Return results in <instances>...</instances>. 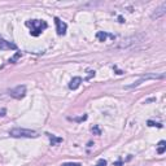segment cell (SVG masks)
Segmentation results:
<instances>
[{
  "mask_svg": "<svg viewBox=\"0 0 166 166\" xmlns=\"http://www.w3.org/2000/svg\"><path fill=\"white\" fill-rule=\"evenodd\" d=\"M26 26L30 28V34L32 37H39V35L43 32V30L47 29V22L42 20H31L26 22Z\"/></svg>",
  "mask_w": 166,
  "mask_h": 166,
  "instance_id": "cell-1",
  "label": "cell"
},
{
  "mask_svg": "<svg viewBox=\"0 0 166 166\" xmlns=\"http://www.w3.org/2000/svg\"><path fill=\"white\" fill-rule=\"evenodd\" d=\"M144 39H146V35H144V34L132 35V37L122 39V40H121L119 43L116 46V48H118V49H122V48H129L131 46H135V44H138V43H141Z\"/></svg>",
  "mask_w": 166,
  "mask_h": 166,
  "instance_id": "cell-2",
  "label": "cell"
},
{
  "mask_svg": "<svg viewBox=\"0 0 166 166\" xmlns=\"http://www.w3.org/2000/svg\"><path fill=\"white\" fill-rule=\"evenodd\" d=\"M9 135H11L12 138H37L38 136V132L34 131V130L16 127V129H12L11 130Z\"/></svg>",
  "mask_w": 166,
  "mask_h": 166,
  "instance_id": "cell-3",
  "label": "cell"
},
{
  "mask_svg": "<svg viewBox=\"0 0 166 166\" xmlns=\"http://www.w3.org/2000/svg\"><path fill=\"white\" fill-rule=\"evenodd\" d=\"M165 75L164 74H148V75H143V77L140 78V79H138L136 82H134L132 84H130V86H126L125 88L126 90H130V88H135V87L140 86L143 82H146L148 79H164Z\"/></svg>",
  "mask_w": 166,
  "mask_h": 166,
  "instance_id": "cell-4",
  "label": "cell"
},
{
  "mask_svg": "<svg viewBox=\"0 0 166 166\" xmlns=\"http://www.w3.org/2000/svg\"><path fill=\"white\" fill-rule=\"evenodd\" d=\"M9 95L12 96L13 99H17V100H20V99H22L23 96L26 95V87L23 86H17L14 87V88H12L9 91Z\"/></svg>",
  "mask_w": 166,
  "mask_h": 166,
  "instance_id": "cell-5",
  "label": "cell"
},
{
  "mask_svg": "<svg viewBox=\"0 0 166 166\" xmlns=\"http://www.w3.org/2000/svg\"><path fill=\"white\" fill-rule=\"evenodd\" d=\"M55 23H56V31H57V34H59V35H65L66 29H68L66 23L62 22V21L60 20L59 17H55Z\"/></svg>",
  "mask_w": 166,
  "mask_h": 166,
  "instance_id": "cell-6",
  "label": "cell"
},
{
  "mask_svg": "<svg viewBox=\"0 0 166 166\" xmlns=\"http://www.w3.org/2000/svg\"><path fill=\"white\" fill-rule=\"evenodd\" d=\"M17 46L13 43H11V42L5 40V39L0 38V49L3 51H11V49H16Z\"/></svg>",
  "mask_w": 166,
  "mask_h": 166,
  "instance_id": "cell-7",
  "label": "cell"
},
{
  "mask_svg": "<svg viewBox=\"0 0 166 166\" xmlns=\"http://www.w3.org/2000/svg\"><path fill=\"white\" fill-rule=\"evenodd\" d=\"M166 13V3H162L161 5H160L158 8H157V9L153 12V14H152V18L153 20H157V18H160V17H162L164 16V14Z\"/></svg>",
  "mask_w": 166,
  "mask_h": 166,
  "instance_id": "cell-8",
  "label": "cell"
},
{
  "mask_svg": "<svg viewBox=\"0 0 166 166\" xmlns=\"http://www.w3.org/2000/svg\"><path fill=\"white\" fill-rule=\"evenodd\" d=\"M81 83H82V78L81 77H74L73 79L70 81V83H69V88L70 90H77L78 87L81 86Z\"/></svg>",
  "mask_w": 166,
  "mask_h": 166,
  "instance_id": "cell-9",
  "label": "cell"
},
{
  "mask_svg": "<svg viewBox=\"0 0 166 166\" xmlns=\"http://www.w3.org/2000/svg\"><path fill=\"white\" fill-rule=\"evenodd\" d=\"M47 135H48V138H49L52 146H56V144H59V143H61V141H62L61 138H57V136H55V135H52V134H47Z\"/></svg>",
  "mask_w": 166,
  "mask_h": 166,
  "instance_id": "cell-10",
  "label": "cell"
},
{
  "mask_svg": "<svg viewBox=\"0 0 166 166\" xmlns=\"http://www.w3.org/2000/svg\"><path fill=\"white\" fill-rule=\"evenodd\" d=\"M166 150V141L165 140H161L158 143V148H157V153H160V155H162Z\"/></svg>",
  "mask_w": 166,
  "mask_h": 166,
  "instance_id": "cell-11",
  "label": "cell"
},
{
  "mask_svg": "<svg viewBox=\"0 0 166 166\" xmlns=\"http://www.w3.org/2000/svg\"><path fill=\"white\" fill-rule=\"evenodd\" d=\"M96 38H97L99 42H105L107 40V38H108V34L107 32H104V31H99L97 34H96Z\"/></svg>",
  "mask_w": 166,
  "mask_h": 166,
  "instance_id": "cell-12",
  "label": "cell"
},
{
  "mask_svg": "<svg viewBox=\"0 0 166 166\" xmlns=\"http://www.w3.org/2000/svg\"><path fill=\"white\" fill-rule=\"evenodd\" d=\"M20 57H21V52H17L16 55H14L13 57H12V59H9V62H11V64H14V62H16L17 60L20 59Z\"/></svg>",
  "mask_w": 166,
  "mask_h": 166,
  "instance_id": "cell-13",
  "label": "cell"
},
{
  "mask_svg": "<svg viewBox=\"0 0 166 166\" xmlns=\"http://www.w3.org/2000/svg\"><path fill=\"white\" fill-rule=\"evenodd\" d=\"M148 126H150V127H153V126H157V127H160V129L162 127V125H161V123L153 122V121H148Z\"/></svg>",
  "mask_w": 166,
  "mask_h": 166,
  "instance_id": "cell-14",
  "label": "cell"
},
{
  "mask_svg": "<svg viewBox=\"0 0 166 166\" xmlns=\"http://www.w3.org/2000/svg\"><path fill=\"white\" fill-rule=\"evenodd\" d=\"M61 166H81V164H78V162H66V164H62Z\"/></svg>",
  "mask_w": 166,
  "mask_h": 166,
  "instance_id": "cell-15",
  "label": "cell"
},
{
  "mask_svg": "<svg viewBox=\"0 0 166 166\" xmlns=\"http://www.w3.org/2000/svg\"><path fill=\"white\" fill-rule=\"evenodd\" d=\"M92 132H93V134H96V135H100V134H101L100 129H99L97 126H95V127H92Z\"/></svg>",
  "mask_w": 166,
  "mask_h": 166,
  "instance_id": "cell-16",
  "label": "cell"
},
{
  "mask_svg": "<svg viewBox=\"0 0 166 166\" xmlns=\"http://www.w3.org/2000/svg\"><path fill=\"white\" fill-rule=\"evenodd\" d=\"M105 165H107V161H105V160H99V161H97V164H96V166H105Z\"/></svg>",
  "mask_w": 166,
  "mask_h": 166,
  "instance_id": "cell-17",
  "label": "cell"
},
{
  "mask_svg": "<svg viewBox=\"0 0 166 166\" xmlns=\"http://www.w3.org/2000/svg\"><path fill=\"white\" fill-rule=\"evenodd\" d=\"M4 113H5V109H3L1 112H0V116H4Z\"/></svg>",
  "mask_w": 166,
  "mask_h": 166,
  "instance_id": "cell-18",
  "label": "cell"
}]
</instances>
